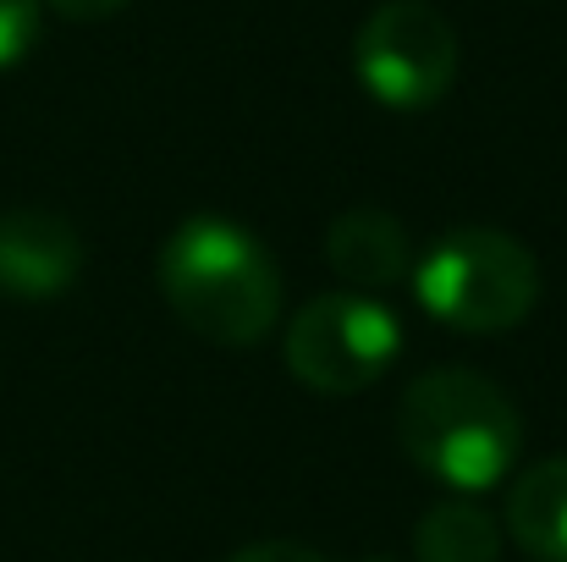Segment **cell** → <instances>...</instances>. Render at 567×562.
Listing matches in <instances>:
<instances>
[{"mask_svg": "<svg viewBox=\"0 0 567 562\" xmlns=\"http://www.w3.org/2000/svg\"><path fill=\"white\" fill-rule=\"evenodd\" d=\"M155 282L172 315L215 348H254L281 320V270L270 248L226 215H188L161 243Z\"/></svg>", "mask_w": 567, "mask_h": 562, "instance_id": "1", "label": "cell"}, {"mask_svg": "<svg viewBox=\"0 0 567 562\" xmlns=\"http://www.w3.org/2000/svg\"><path fill=\"white\" fill-rule=\"evenodd\" d=\"M396 441L452 497H480L513 474L524 447V419L518 402L491 375L446 365V370H424L402 391Z\"/></svg>", "mask_w": 567, "mask_h": 562, "instance_id": "2", "label": "cell"}, {"mask_svg": "<svg viewBox=\"0 0 567 562\" xmlns=\"http://www.w3.org/2000/svg\"><path fill=\"white\" fill-rule=\"evenodd\" d=\"M413 293L441 326L496 337L524 326L540 304V265L496 226H457L413 254Z\"/></svg>", "mask_w": 567, "mask_h": 562, "instance_id": "3", "label": "cell"}, {"mask_svg": "<svg viewBox=\"0 0 567 562\" xmlns=\"http://www.w3.org/2000/svg\"><path fill=\"white\" fill-rule=\"evenodd\" d=\"M396 348H402V320L375 293H353V287L309 298L281 337L287 370L320 397L370 391L396 365Z\"/></svg>", "mask_w": 567, "mask_h": 562, "instance_id": "4", "label": "cell"}, {"mask_svg": "<svg viewBox=\"0 0 567 562\" xmlns=\"http://www.w3.org/2000/svg\"><path fill=\"white\" fill-rule=\"evenodd\" d=\"M353 72L385 111H424L457 78V33L430 0H385L353 39Z\"/></svg>", "mask_w": 567, "mask_h": 562, "instance_id": "5", "label": "cell"}, {"mask_svg": "<svg viewBox=\"0 0 567 562\" xmlns=\"http://www.w3.org/2000/svg\"><path fill=\"white\" fill-rule=\"evenodd\" d=\"M83 270V237L55 210H6L0 215V293L17 304L61 298Z\"/></svg>", "mask_w": 567, "mask_h": 562, "instance_id": "6", "label": "cell"}, {"mask_svg": "<svg viewBox=\"0 0 567 562\" xmlns=\"http://www.w3.org/2000/svg\"><path fill=\"white\" fill-rule=\"evenodd\" d=\"M326 259L342 282H353V293H375V287L413 276V243H408L402 221L375 204L342 210L326 226Z\"/></svg>", "mask_w": 567, "mask_h": 562, "instance_id": "7", "label": "cell"}, {"mask_svg": "<svg viewBox=\"0 0 567 562\" xmlns=\"http://www.w3.org/2000/svg\"><path fill=\"white\" fill-rule=\"evenodd\" d=\"M507 535L529 562H567V458H540L513 480Z\"/></svg>", "mask_w": 567, "mask_h": 562, "instance_id": "8", "label": "cell"}, {"mask_svg": "<svg viewBox=\"0 0 567 562\" xmlns=\"http://www.w3.org/2000/svg\"><path fill=\"white\" fill-rule=\"evenodd\" d=\"M413 562H502V524L474 497H446L419 519Z\"/></svg>", "mask_w": 567, "mask_h": 562, "instance_id": "9", "label": "cell"}, {"mask_svg": "<svg viewBox=\"0 0 567 562\" xmlns=\"http://www.w3.org/2000/svg\"><path fill=\"white\" fill-rule=\"evenodd\" d=\"M39 44V0H0V72Z\"/></svg>", "mask_w": 567, "mask_h": 562, "instance_id": "10", "label": "cell"}, {"mask_svg": "<svg viewBox=\"0 0 567 562\" xmlns=\"http://www.w3.org/2000/svg\"><path fill=\"white\" fill-rule=\"evenodd\" d=\"M226 562H326L315 546H298V541H259V546H243Z\"/></svg>", "mask_w": 567, "mask_h": 562, "instance_id": "11", "label": "cell"}, {"mask_svg": "<svg viewBox=\"0 0 567 562\" xmlns=\"http://www.w3.org/2000/svg\"><path fill=\"white\" fill-rule=\"evenodd\" d=\"M50 11H61L66 22H105V17H116L127 0H44Z\"/></svg>", "mask_w": 567, "mask_h": 562, "instance_id": "12", "label": "cell"}, {"mask_svg": "<svg viewBox=\"0 0 567 562\" xmlns=\"http://www.w3.org/2000/svg\"><path fill=\"white\" fill-rule=\"evenodd\" d=\"M359 562H396V558H359Z\"/></svg>", "mask_w": 567, "mask_h": 562, "instance_id": "13", "label": "cell"}]
</instances>
